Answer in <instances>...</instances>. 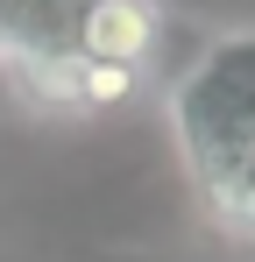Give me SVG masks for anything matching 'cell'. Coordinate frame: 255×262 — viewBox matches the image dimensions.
Here are the masks:
<instances>
[{"instance_id": "6da1fadb", "label": "cell", "mask_w": 255, "mask_h": 262, "mask_svg": "<svg viewBox=\"0 0 255 262\" xmlns=\"http://www.w3.org/2000/svg\"><path fill=\"white\" fill-rule=\"evenodd\" d=\"M0 78L42 114H99V106L135 99V85H142L135 71L99 64L71 43H0Z\"/></svg>"}, {"instance_id": "7a4b0ae2", "label": "cell", "mask_w": 255, "mask_h": 262, "mask_svg": "<svg viewBox=\"0 0 255 262\" xmlns=\"http://www.w3.org/2000/svg\"><path fill=\"white\" fill-rule=\"evenodd\" d=\"M156 36H163V14L149 0H78V21H71V50L121 71H142Z\"/></svg>"}]
</instances>
